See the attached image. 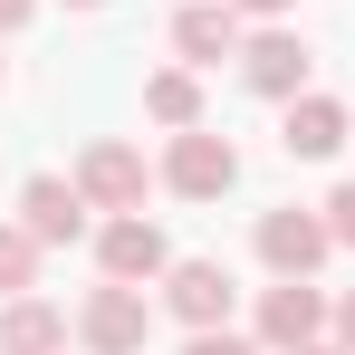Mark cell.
Here are the masks:
<instances>
[{"mask_svg":"<svg viewBox=\"0 0 355 355\" xmlns=\"http://www.w3.org/2000/svg\"><path fill=\"white\" fill-rule=\"evenodd\" d=\"M182 182H192V192L231 182V154H221V144H182Z\"/></svg>","mask_w":355,"mask_h":355,"instance_id":"1","label":"cell"},{"mask_svg":"<svg viewBox=\"0 0 355 355\" xmlns=\"http://www.w3.org/2000/svg\"><path fill=\"white\" fill-rule=\"evenodd\" d=\"M288 144H297V154H327V144H336V106H297Z\"/></svg>","mask_w":355,"mask_h":355,"instance_id":"2","label":"cell"},{"mask_svg":"<svg viewBox=\"0 0 355 355\" xmlns=\"http://www.w3.org/2000/svg\"><path fill=\"white\" fill-rule=\"evenodd\" d=\"M29 221H39V231H77V202H67L58 182H39V192H29Z\"/></svg>","mask_w":355,"mask_h":355,"instance_id":"3","label":"cell"},{"mask_svg":"<svg viewBox=\"0 0 355 355\" xmlns=\"http://www.w3.org/2000/svg\"><path fill=\"white\" fill-rule=\"evenodd\" d=\"M221 269H182V317H211V307H221Z\"/></svg>","mask_w":355,"mask_h":355,"instance_id":"4","label":"cell"},{"mask_svg":"<svg viewBox=\"0 0 355 355\" xmlns=\"http://www.w3.org/2000/svg\"><path fill=\"white\" fill-rule=\"evenodd\" d=\"M269 259H317V231L307 221H269Z\"/></svg>","mask_w":355,"mask_h":355,"instance_id":"5","label":"cell"},{"mask_svg":"<svg viewBox=\"0 0 355 355\" xmlns=\"http://www.w3.org/2000/svg\"><path fill=\"white\" fill-rule=\"evenodd\" d=\"M307 327H317V307H307V297H279V307H269V336H307Z\"/></svg>","mask_w":355,"mask_h":355,"instance_id":"6","label":"cell"},{"mask_svg":"<svg viewBox=\"0 0 355 355\" xmlns=\"http://www.w3.org/2000/svg\"><path fill=\"white\" fill-rule=\"evenodd\" d=\"M106 259H116V269H154V231H116Z\"/></svg>","mask_w":355,"mask_h":355,"instance_id":"7","label":"cell"},{"mask_svg":"<svg viewBox=\"0 0 355 355\" xmlns=\"http://www.w3.org/2000/svg\"><path fill=\"white\" fill-rule=\"evenodd\" d=\"M288 77H297V49H288V39H269V49H259V87H288Z\"/></svg>","mask_w":355,"mask_h":355,"instance_id":"8","label":"cell"},{"mask_svg":"<svg viewBox=\"0 0 355 355\" xmlns=\"http://www.w3.org/2000/svg\"><path fill=\"white\" fill-rule=\"evenodd\" d=\"M221 39H231V29H221L211 10H192V19H182V49H221Z\"/></svg>","mask_w":355,"mask_h":355,"instance_id":"9","label":"cell"},{"mask_svg":"<svg viewBox=\"0 0 355 355\" xmlns=\"http://www.w3.org/2000/svg\"><path fill=\"white\" fill-rule=\"evenodd\" d=\"M96 336L106 346H135V307H96Z\"/></svg>","mask_w":355,"mask_h":355,"instance_id":"10","label":"cell"},{"mask_svg":"<svg viewBox=\"0 0 355 355\" xmlns=\"http://www.w3.org/2000/svg\"><path fill=\"white\" fill-rule=\"evenodd\" d=\"M0 279H19V240H0Z\"/></svg>","mask_w":355,"mask_h":355,"instance_id":"11","label":"cell"},{"mask_svg":"<svg viewBox=\"0 0 355 355\" xmlns=\"http://www.w3.org/2000/svg\"><path fill=\"white\" fill-rule=\"evenodd\" d=\"M336 221H346V240H355V192H346V202H336Z\"/></svg>","mask_w":355,"mask_h":355,"instance_id":"12","label":"cell"},{"mask_svg":"<svg viewBox=\"0 0 355 355\" xmlns=\"http://www.w3.org/2000/svg\"><path fill=\"white\" fill-rule=\"evenodd\" d=\"M192 355H240V346H192Z\"/></svg>","mask_w":355,"mask_h":355,"instance_id":"13","label":"cell"},{"mask_svg":"<svg viewBox=\"0 0 355 355\" xmlns=\"http://www.w3.org/2000/svg\"><path fill=\"white\" fill-rule=\"evenodd\" d=\"M0 19H19V0H0Z\"/></svg>","mask_w":355,"mask_h":355,"instance_id":"14","label":"cell"}]
</instances>
